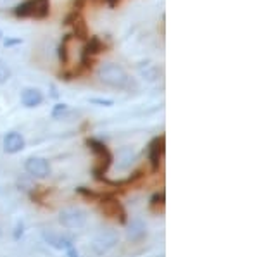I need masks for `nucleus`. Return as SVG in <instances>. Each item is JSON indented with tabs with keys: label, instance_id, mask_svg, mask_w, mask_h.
<instances>
[{
	"label": "nucleus",
	"instance_id": "nucleus-1",
	"mask_svg": "<svg viewBox=\"0 0 259 257\" xmlns=\"http://www.w3.org/2000/svg\"><path fill=\"white\" fill-rule=\"evenodd\" d=\"M99 80L107 86L112 88H124L128 85V74L121 68L119 64L109 62V64H102L99 68Z\"/></svg>",
	"mask_w": 259,
	"mask_h": 257
},
{
	"label": "nucleus",
	"instance_id": "nucleus-2",
	"mask_svg": "<svg viewBox=\"0 0 259 257\" xmlns=\"http://www.w3.org/2000/svg\"><path fill=\"white\" fill-rule=\"evenodd\" d=\"M59 223L68 230H78L87 223L85 211L76 209V207H69V209H62L59 213Z\"/></svg>",
	"mask_w": 259,
	"mask_h": 257
},
{
	"label": "nucleus",
	"instance_id": "nucleus-3",
	"mask_svg": "<svg viewBox=\"0 0 259 257\" xmlns=\"http://www.w3.org/2000/svg\"><path fill=\"white\" fill-rule=\"evenodd\" d=\"M100 52H104V41L100 40V36H89L85 47H83V54H81L83 68H92L94 57L99 56Z\"/></svg>",
	"mask_w": 259,
	"mask_h": 257
},
{
	"label": "nucleus",
	"instance_id": "nucleus-4",
	"mask_svg": "<svg viewBox=\"0 0 259 257\" xmlns=\"http://www.w3.org/2000/svg\"><path fill=\"white\" fill-rule=\"evenodd\" d=\"M116 243H118V233L112 230H104L94 238L92 247H94V250L97 252L99 255H102V254H106V252H109Z\"/></svg>",
	"mask_w": 259,
	"mask_h": 257
},
{
	"label": "nucleus",
	"instance_id": "nucleus-5",
	"mask_svg": "<svg viewBox=\"0 0 259 257\" xmlns=\"http://www.w3.org/2000/svg\"><path fill=\"white\" fill-rule=\"evenodd\" d=\"M24 169L33 178H47L50 175V164L44 157H30L24 163Z\"/></svg>",
	"mask_w": 259,
	"mask_h": 257
},
{
	"label": "nucleus",
	"instance_id": "nucleus-6",
	"mask_svg": "<svg viewBox=\"0 0 259 257\" xmlns=\"http://www.w3.org/2000/svg\"><path fill=\"white\" fill-rule=\"evenodd\" d=\"M162 154H164V136H156L152 142L149 143V161L152 166V171H157L161 166Z\"/></svg>",
	"mask_w": 259,
	"mask_h": 257
},
{
	"label": "nucleus",
	"instance_id": "nucleus-7",
	"mask_svg": "<svg viewBox=\"0 0 259 257\" xmlns=\"http://www.w3.org/2000/svg\"><path fill=\"white\" fill-rule=\"evenodd\" d=\"M24 148V138L18 131H9L4 136V150L7 154H18Z\"/></svg>",
	"mask_w": 259,
	"mask_h": 257
},
{
	"label": "nucleus",
	"instance_id": "nucleus-8",
	"mask_svg": "<svg viewBox=\"0 0 259 257\" xmlns=\"http://www.w3.org/2000/svg\"><path fill=\"white\" fill-rule=\"evenodd\" d=\"M44 102V95L38 88H24L21 92V104L28 109H33V107H38L40 104Z\"/></svg>",
	"mask_w": 259,
	"mask_h": 257
},
{
	"label": "nucleus",
	"instance_id": "nucleus-9",
	"mask_svg": "<svg viewBox=\"0 0 259 257\" xmlns=\"http://www.w3.org/2000/svg\"><path fill=\"white\" fill-rule=\"evenodd\" d=\"M87 145H89V148L99 157L100 161H106L107 166L111 164L112 156H111V152L107 150V147L102 142H99V140H95V138H89V140H87Z\"/></svg>",
	"mask_w": 259,
	"mask_h": 257
},
{
	"label": "nucleus",
	"instance_id": "nucleus-10",
	"mask_svg": "<svg viewBox=\"0 0 259 257\" xmlns=\"http://www.w3.org/2000/svg\"><path fill=\"white\" fill-rule=\"evenodd\" d=\"M44 238H45V242H47L49 245H52L56 248H61V250H62V248L66 250V248H69L71 245H73L69 238L54 233V231H44Z\"/></svg>",
	"mask_w": 259,
	"mask_h": 257
},
{
	"label": "nucleus",
	"instance_id": "nucleus-11",
	"mask_svg": "<svg viewBox=\"0 0 259 257\" xmlns=\"http://www.w3.org/2000/svg\"><path fill=\"white\" fill-rule=\"evenodd\" d=\"M145 225L140 221V219H135V221H132V225L128 228V240H132V242H140L142 238L145 237Z\"/></svg>",
	"mask_w": 259,
	"mask_h": 257
},
{
	"label": "nucleus",
	"instance_id": "nucleus-12",
	"mask_svg": "<svg viewBox=\"0 0 259 257\" xmlns=\"http://www.w3.org/2000/svg\"><path fill=\"white\" fill-rule=\"evenodd\" d=\"M16 18H33L35 16V0H24L14 7Z\"/></svg>",
	"mask_w": 259,
	"mask_h": 257
},
{
	"label": "nucleus",
	"instance_id": "nucleus-13",
	"mask_svg": "<svg viewBox=\"0 0 259 257\" xmlns=\"http://www.w3.org/2000/svg\"><path fill=\"white\" fill-rule=\"evenodd\" d=\"M73 30H74V35H76V38L80 40H89V26H87V21L81 18H78L76 21H74L73 24Z\"/></svg>",
	"mask_w": 259,
	"mask_h": 257
},
{
	"label": "nucleus",
	"instance_id": "nucleus-14",
	"mask_svg": "<svg viewBox=\"0 0 259 257\" xmlns=\"http://www.w3.org/2000/svg\"><path fill=\"white\" fill-rule=\"evenodd\" d=\"M50 14V0H35V16L36 19H45Z\"/></svg>",
	"mask_w": 259,
	"mask_h": 257
},
{
	"label": "nucleus",
	"instance_id": "nucleus-15",
	"mask_svg": "<svg viewBox=\"0 0 259 257\" xmlns=\"http://www.w3.org/2000/svg\"><path fill=\"white\" fill-rule=\"evenodd\" d=\"M71 38H73V35H64V38H62L59 48H57V54H59V61L62 64H68L69 62V50H68V45Z\"/></svg>",
	"mask_w": 259,
	"mask_h": 257
},
{
	"label": "nucleus",
	"instance_id": "nucleus-16",
	"mask_svg": "<svg viewBox=\"0 0 259 257\" xmlns=\"http://www.w3.org/2000/svg\"><path fill=\"white\" fill-rule=\"evenodd\" d=\"M9 76H11V71L0 62V85H4V83L9 80Z\"/></svg>",
	"mask_w": 259,
	"mask_h": 257
},
{
	"label": "nucleus",
	"instance_id": "nucleus-17",
	"mask_svg": "<svg viewBox=\"0 0 259 257\" xmlns=\"http://www.w3.org/2000/svg\"><path fill=\"white\" fill-rule=\"evenodd\" d=\"M92 104H97V106H102V107H111L112 104V100H109V98H92L90 100Z\"/></svg>",
	"mask_w": 259,
	"mask_h": 257
},
{
	"label": "nucleus",
	"instance_id": "nucleus-18",
	"mask_svg": "<svg viewBox=\"0 0 259 257\" xmlns=\"http://www.w3.org/2000/svg\"><path fill=\"white\" fill-rule=\"evenodd\" d=\"M66 111H68V106H66V104H57L56 109H54V113H52V116H54V118H57V116H59L61 113H66Z\"/></svg>",
	"mask_w": 259,
	"mask_h": 257
},
{
	"label": "nucleus",
	"instance_id": "nucleus-19",
	"mask_svg": "<svg viewBox=\"0 0 259 257\" xmlns=\"http://www.w3.org/2000/svg\"><path fill=\"white\" fill-rule=\"evenodd\" d=\"M162 205L164 204V192H161V193H156V195L152 197V205Z\"/></svg>",
	"mask_w": 259,
	"mask_h": 257
},
{
	"label": "nucleus",
	"instance_id": "nucleus-20",
	"mask_svg": "<svg viewBox=\"0 0 259 257\" xmlns=\"http://www.w3.org/2000/svg\"><path fill=\"white\" fill-rule=\"evenodd\" d=\"M19 43H23V40L21 38H7L6 41H4L6 47H12V45H19Z\"/></svg>",
	"mask_w": 259,
	"mask_h": 257
},
{
	"label": "nucleus",
	"instance_id": "nucleus-21",
	"mask_svg": "<svg viewBox=\"0 0 259 257\" xmlns=\"http://www.w3.org/2000/svg\"><path fill=\"white\" fill-rule=\"evenodd\" d=\"M106 2H107V6H109V7H118L121 0H106Z\"/></svg>",
	"mask_w": 259,
	"mask_h": 257
},
{
	"label": "nucleus",
	"instance_id": "nucleus-22",
	"mask_svg": "<svg viewBox=\"0 0 259 257\" xmlns=\"http://www.w3.org/2000/svg\"><path fill=\"white\" fill-rule=\"evenodd\" d=\"M66 250H68V254H69V257H78V252L74 250L73 248V245H71L69 248H66Z\"/></svg>",
	"mask_w": 259,
	"mask_h": 257
},
{
	"label": "nucleus",
	"instance_id": "nucleus-23",
	"mask_svg": "<svg viewBox=\"0 0 259 257\" xmlns=\"http://www.w3.org/2000/svg\"><path fill=\"white\" fill-rule=\"evenodd\" d=\"M0 38H2V33H0Z\"/></svg>",
	"mask_w": 259,
	"mask_h": 257
}]
</instances>
